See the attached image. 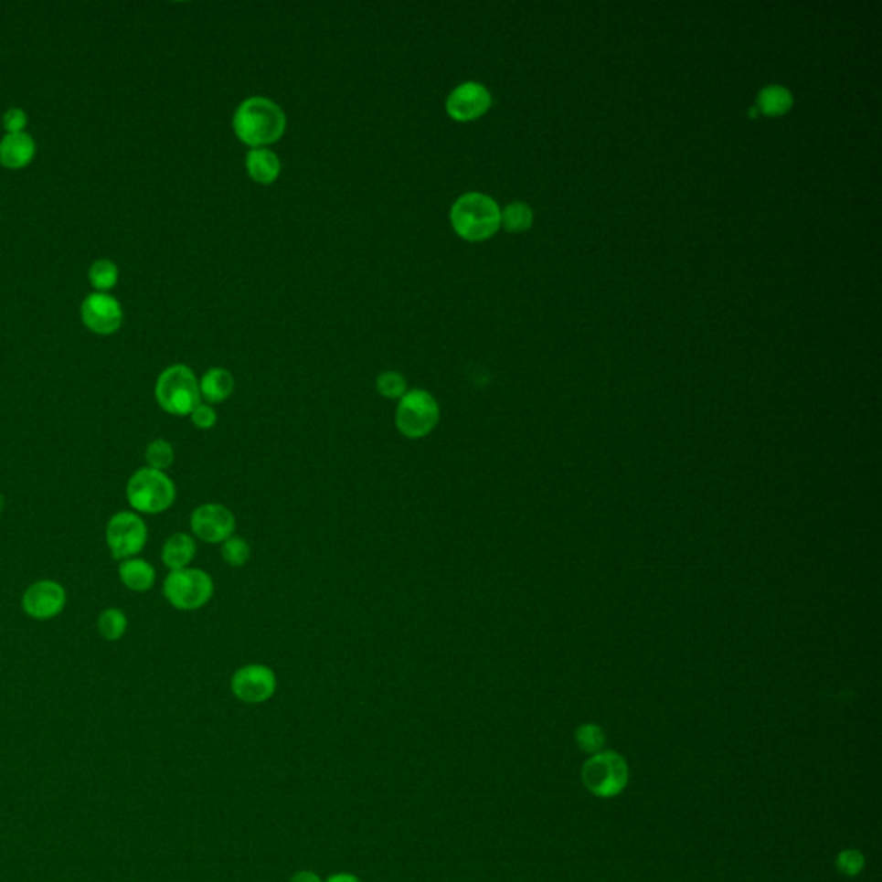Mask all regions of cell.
<instances>
[{"mask_svg":"<svg viewBox=\"0 0 882 882\" xmlns=\"http://www.w3.org/2000/svg\"><path fill=\"white\" fill-rule=\"evenodd\" d=\"M233 130L239 142L252 149H268L286 130L283 109L266 97H250L237 107Z\"/></svg>","mask_w":882,"mask_h":882,"instance_id":"cell-1","label":"cell"},{"mask_svg":"<svg viewBox=\"0 0 882 882\" xmlns=\"http://www.w3.org/2000/svg\"><path fill=\"white\" fill-rule=\"evenodd\" d=\"M500 207L492 197L469 192L459 197L450 209L453 231L467 241L492 239L500 228Z\"/></svg>","mask_w":882,"mask_h":882,"instance_id":"cell-2","label":"cell"},{"mask_svg":"<svg viewBox=\"0 0 882 882\" xmlns=\"http://www.w3.org/2000/svg\"><path fill=\"white\" fill-rule=\"evenodd\" d=\"M200 398V381L185 364L171 366L157 377L155 400L171 416H190Z\"/></svg>","mask_w":882,"mask_h":882,"instance_id":"cell-3","label":"cell"},{"mask_svg":"<svg viewBox=\"0 0 882 882\" xmlns=\"http://www.w3.org/2000/svg\"><path fill=\"white\" fill-rule=\"evenodd\" d=\"M126 498L138 514H161L173 507L176 484L163 471L142 467L128 479Z\"/></svg>","mask_w":882,"mask_h":882,"instance_id":"cell-4","label":"cell"},{"mask_svg":"<svg viewBox=\"0 0 882 882\" xmlns=\"http://www.w3.org/2000/svg\"><path fill=\"white\" fill-rule=\"evenodd\" d=\"M440 404L426 389H409L398 400L395 412L397 430L409 440L430 436L440 424Z\"/></svg>","mask_w":882,"mask_h":882,"instance_id":"cell-5","label":"cell"},{"mask_svg":"<svg viewBox=\"0 0 882 882\" xmlns=\"http://www.w3.org/2000/svg\"><path fill=\"white\" fill-rule=\"evenodd\" d=\"M163 593L175 609L194 612L209 603L214 595V581L202 569H178L165 576Z\"/></svg>","mask_w":882,"mask_h":882,"instance_id":"cell-6","label":"cell"},{"mask_svg":"<svg viewBox=\"0 0 882 882\" xmlns=\"http://www.w3.org/2000/svg\"><path fill=\"white\" fill-rule=\"evenodd\" d=\"M147 538V524L136 512H118L109 519L105 527L107 547L118 560L136 557L145 548Z\"/></svg>","mask_w":882,"mask_h":882,"instance_id":"cell-7","label":"cell"},{"mask_svg":"<svg viewBox=\"0 0 882 882\" xmlns=\"http://www.w3.org/2000/svg\"><path fill=\"white\" fill-rule=\"evenodd\" d=\"M584 786L600 798H612L628 782V765L613 751L599 753L583 767Z\"/></svg>","mask_w":882,"mask_h":882,"instance_id":"cell-8","label":"cell"},{"mask_svg":"<svg viewBox=\"0 0 882 882\" xmlns=\"http://www.w3.org/2000/svg\"><path fill=\"white\" fill-rule=\"evenodd\" d=\"M190 529L195 538L207 545H221L233 537L237 519L235 514L221 504H204L192 512Z\"/></svg>","mask_w":882,"mask_h":882,"instance_id":"cell-9","label":"cell"},{"mask_svg":"<svg viewBox=\"0 0 882 882\" xmlns=\"http://www.w3.org/2000/svg\"><path fill=\"white\" fill-rule=\"evenodd\" d=\"M278 679L274 671L264 664H249L239 667L231 677V691L239 702L257 705L268 702L276 693Z\"/></svg>","mask_w":882,"mask_h":882,"instance_id":"cell-10","label":"cell"},{"mask_svg":"<svg viewBox=\"0 0 882 882\" xmlns=\"http://www.w3.org/2000/svg\"><path fill=\"white\" fill-rule=\"evenodd\" d=\"M66 599V590L58 581L42 579L27 588L21 599V607L31 619L47 621L64 611Z\"/></svg>","mask_w":882,"mask_h":882,"instance_id":"cell-11","label":"cell"},{"mask_svg":"<svg viewBox=\"0 0 882 882\" xmlns=\"http://www.w3.org/2000/svg\"><path fill=\"white\" fill-rule=\"evenodd\" d=\"M492 107V93L478 81H465L450 91L445 102L447 114L453 121H474Z\"/></svg>","mask_w":882,"mask_h":882,"instance_id":"cell-12","label":"cell"},{"mask_svg":"<svg viewBox=\"0 0 882 882\" xmlns=\"http://www.w3.org/2000/svg\"><path fill=\"white\" fill-rule=\"evenodd\" d=\"M81 319L87 328L97 335H112L120 329L122 323V309L120 302L107 295L95 292L89 295L81 305Z\"/></svg>","mask_w":882,"mask_h":882,"instance_id":"cell-13","label":"cell"},{"mask_svg":"<svg viewBox=\"0 0 882 882\" xmlns=\"http://www.w3.org/2000/svg\"><path fill=\"white\" fill-rule=\"evenodd\" d=\"M35 157V142L28 133H7L0 142V165L7 169H21Z\"/></svg>","mask_w":882,"mask_h":882,"instance_id":"cell-14","label":"cell"},{"mask_svg":"<svg viewBox=\"0 0 882 882\" xmlns=\"http://www.w3.org/2000/svg\"><path fill=\"white\" fill-rule=\"evenodd\" d=\"M245 165H247V173L249 176L259 183V185H271L274 181L278 180L280 173H282V161L280 157L272 152V150L266 149H252L249 154H247V159H245Z\"/></svg>","mask_w":882,"mask_h":882,"instance_id":"cell-15","label":"cell"},{"mask_svg":"<svg viewBox=\"0 0 882 882\" xmlns=\"http://www.w3.org/2000/svg\"><path fill=\"white\" fill-rule=\"evenodd\" d=\"M197 555V543L194 537L186 533H175L165 539L161 558L169 570L190 568Z\"/></svg>","mask_w":882,"mask_h":882,"instance_id":"cell-16","label":"cell"},{"mask_svg":"<svg viewBox=\"0 0 882 882\" xmlns=\"http://www.w3.org/2000/svg\"><path fill=\"white\" fill-rule=\"evenodd\" d=\"M198 381L200 397L210 405L225 402L235 391V377L225 367H212Z\"/></svg>","mask_w":882,"mask_h":882,"instance_id":"cell-17","label":"cell"},{"mask_svg":"<svg viewBox=\"0 0 882 882\" xmlns=\"http://www.w3.org/2000/svg\"><path fill=\"white\" fill-rule=\"evenodd\" d=\"M121 583L136 593H145L155 584V569L143 558H126L120 566Z\"/></svg>","mask_w":882,"mask_h":882,"instance_id":"cell-18","label":"cell"},{"mask_svg":"<svg viewBox=\"0 0 882 882\" xmlns=\"http://www.w3.org/2000/svg\"><path fill=\"white\" fill-rule=\"evenodd\" d=\"M759 105L765 116H781L786 114L792 105V91L784 87H767L760 91Z\"/></svg>","mask_w":882,"mask_h":882,"instance_id":"cell-19","label":"cell"},{"mask_svg":"<svg viewBox=\"0 0 882 882\" xmlns=\"http://www.w3.org/2000/svg\"><path fill=\"white\" fill-rule=\"evenodd\" d=\"M97 628H99V632L102 634V638L107 642H118L124 636V632L128 629V619L121 609L111 607V609H105L104 612L99 615Z\"/></svg>","mask_w":882,"mask_h":882,"instance_id":"cell-20","label":"cell"},{"mask_svg":"<svg viewBox=\"0 0 882 882\" xmlns=\"http://www.w3.org/2000/svg\"><path fill=\"white\" fill-rule=\"evenodd\" d=\"M533 225V210L523 202L509 204L500 212V226H504L509 233H521Z\"/></svg>","mask_w":882,"mask_h":882,"instance_id":"cell-21","label":"cell"},{"mask_svg":"<svg viewBox=\"0 0 882 882\" xmlns=\"http://www.w3.org/2000/svg\"><path fill=\"white\" fill-rule=\"evenodd\" d=\"M145 462H147V467L150 469H155V471H167L171 465L175 464V449L173 445L167 441V440H163V438H157L154 441H150L145 449Z\"/></svg>","mask_w":882,"mask_h":882,"instance_id":"cell-22","label":"cell"},{"mask_svg":"<svg viewBox=\"0 0 882 882\" xmlns=\"http://www.w3.org/2000/svg\"><path fill=\"white\" fill-rule=\"evenodd\" d=\"M221 557L229 568H243L252 557L250 543L239 537H231L221 543Z\"/></svg>","mask_w":882,"mask_h":882,"instance_id":"cell-23","label":"cell"},{"mask_svg":"<svg viewBox=\"0 0 882 882\" xmlns=\"http://www.w3.org/2000/svg\"><path fill=\"white\" fill-rule=\"evenodd\" d=\"M118 268L112 260H107V259H101V260H95L91 264L90 272H89V278H90V283L95 290H101V293L105 292V290H111L114 284L118 283Z\"/></svg>","mask_w":882,"mask_h":882,"instance_id":"cell-24","label":"cell"},{"mask_svg":"<svg viewBox=\"0 0 882 882\" xmlns=\"http://www.w3.org/2000/svg\"><path fill=\"white\" fill-rule=\"evenodd\" d=\"M376 389L381 397H385L388 400H400L409 391L404 374L397 373V371H385V373L379 374L376 377Z\"/></svg>","mask_w":882,"mask_h":882,"instance_id":"cell-25","label":"cell"},{"mask_svg":"<svg viewBox=\"0 0 882 882\" xmlns=\"http://www.w3.org/2000/svg\"><path fill=\"white\" fill-rule=\"evenodd\" d=\"M864 855L858 852V850H846V852L839 853L837 856L836 866L839 872H843L845 876H856L862 872L864 868Z\"/></svg>","mask_w":882,"mask_h":882,"instance_id":"cell-26","label":"cell"},{"mask_svg":"<svg viewBox=\"0 0 882 882\" xmlns=\"http://www.w3.org/2000/svg\"><path fill=\"white\" fill-rule=\"evenodd\" d=\"M190 419H192V424H194L197 430L207 431V430L216 426V422H218V412L214 410L212 405L202 404V402H200V404L195 407L194 412L190 414Z\"/></svg>","mask_w":882,"mask_h":882,"instance_id":"cell-27","label":"cell"},{"mask_svg":"<svg viewBox=\"0 0 882 882\" xmlns=\"http://www.w3.org/2000/svg\"><path fill=\"white\" fill-rule=\"evenodd\" d=\"M578 743L584 751L597 753L603 747V734L595 726H584L578 731Z\"/></svg>","mask_w":882,"mask_h":882,"instance_id":"cell-28","label":"cell"},{"mask_svg":"<svg viewBox=\"0 0 882 882\" xmlns=\"http://www.w3.org/2000/svg\"><path fill=\"white\" fill-rule=\"evenodd\" d=\"M27 122H28V116L25 114L23 109L13 107L4 114V128L7 133H23Z\"/></svg>","mask_w":882,"mask_h":882,"instance_id":"cell-29","label":"cell"},{"mask_svg":"<svg viewBox=\"0 0 882 882\" xmlns=\"http://www.w3.org/2000/svg\"><path fill=\"white\" fill-rule=\"evenodd\" d=\"M290 882H323L314 872H309V870H302L299 874H295Z\"/></svg>","mask_w":882,"mask_h":882,"instance_id":"cell-30","label":"cell"},{"mask_svg":"<svg viewBox=\"0 0 882 882\" xmlns=\"http://www.w3.org/2000/svg\"><path fill=\"white\" fill-rule=\"evenodd\" d=\"M326 882H360L356 876L352 874H336V876H331Z\"/></svg>","mask_w":882,"mask_h":882,"instance_id":"cell-31","label":"cell"},{"mask_svg":"<svg viewBox=\"0 0 882 882\" xmlns=\"http://www.w3.org/2000/svg\"><path fill=\"white\" fill-rule=\"evenodd\" d=\"M4 505H5V498H4V494H0V514L4 510Z\"/></svg>","mask_w":882,"mask_h":882,"instance_id":"cell-32","label":"cell"}]
</instances>
